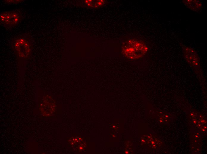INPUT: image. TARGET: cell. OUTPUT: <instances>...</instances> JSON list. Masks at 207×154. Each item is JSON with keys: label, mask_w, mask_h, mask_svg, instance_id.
I'll list each match as a JSON object with an SVG mask.
<instances>
[{"label": "cell", "mask_w": 207, "mask_h": 154, "mask_svg": "<svg viewBox=\"0 0 207 154\" xmlns=\"http://www.w3.org/2000/svg\"><path fill=\"white\" fill-rule=\"evenodd\" d=\"M148 48L145 44L140 40L130 39L123 44L122 51L127 58L136 60L142 57L146 53Z\"/></svg>", "instance_id": "1"}, {"label": "cell", "mask_w": 207, "mask_h": 154, "mask_svg": "<svg viewBox=\"0 0 207 154\" xmlns=\"http://www.w3.org/2000/svg\"><path fill=\"white\" fill-rule=\"evenodd\" d=\"M20 14L16 11L7 12L0 14V21L7 26H12L16 25L21 20Z\"/></svg>", "instance_id": "2"}, {"label": "cell", "mask_w": 207, "mask_h": 154, "mask_svg": "<svg viewBox=\"0 0 207 154\" xmlns=\"http://www.w3.org/2000/svg\"><path fill=\"white\" fill-rule=\"evenodd\" d=\"M184 56L187 62L192 66L197 67L199 65V60L196 52L188 47L183 48Z\"/></svg>", "instance_id": "3"}, {"label": "cell", "mask_w": 207, "mask_h": 154, "mask_svg": "<svg viewBox=\"0 0 207 154\" xmlns=\"http://www.w3.org/2000/svg\"><path fill=\"white\" fill-rule=\"evenodd\" d=\"M182 2L186 7L195 12L201 11L204 5L203 2L200 0H184Z\"/></svg>", "instance_id": "4"}]
</instances>
